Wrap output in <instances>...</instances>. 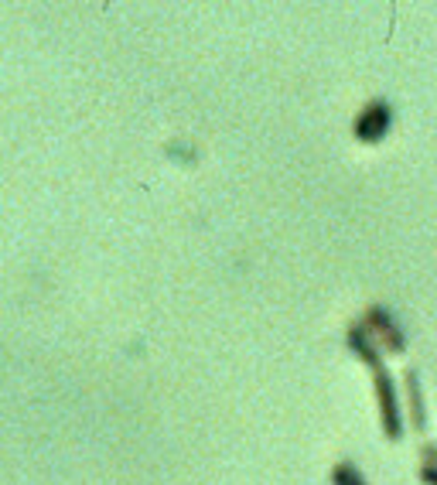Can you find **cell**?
Here are the masks:
<instances>
[{
	"label": "cell",
	"mask_w": 437,
	"mask_h": 485,
	"mask_svg": "<svg viewBox=\"0 0 437 485\" xmlns=\"http://www.w3.org/2000/svg\"><path fill=\"white\" fill-rule=\"evenodd\" d=\"M363 325H366L369 335L380 342L382 352H403V349H407V339H403L400 325L393 322V314L386 312V308H380V304L366 308V314H363Z\"/></svg>",
	"instance_id": "obj_2"
},
{
	"label": "cell",
	"mask_w": 437,
	"mask_h": 485,
	"mask_svg": "<svg viewBox=\"0 0 437 485\" xmlns=\"http://www.w3.org/2000/svg\"><path fill=\"white\" fill-rule=\"evenodd\" d=\"M407 397H410V414H413V428H423V403H421V383L417 372H407Z\"/></svg>",
	"instance_id": "obj_6"
},
{
	"label": "cell",
	"mask_w": 437,
	"mask_h": 485,
	"mask_svg": "<svg viewBox=\"0 0 437 485\" xmlns=\"http://www.w3.org/2000/svg\"><path fill=\"white\" fill-rule=\"evenodd\" d=\"M390 124H393V110H390V103H386V100L366 103V106H363V114L355 116V124H353L355 141L380 144L382 137H386Z\"/></svg>",
	"instance_id": "obj_3"
},
{
	"label": "cell",
	"mask_w": 437,
	"mask_h": 485,
	"mask_svg": "<svg viewBox=\"0 0 437 485\" xmlns=\"http://www.w3.org/2000/svg\"><path fill=\"white\" fill-rule=\"evenodd\" d=\"M372 390H376V403H380V424L382 434L390 441H400L403 438V414H400V393H396V383L386 366H376L372 370Z\"/></svg>",
	"instance_id": "obj_1"
},
{
	"label": "cell",
	"mask_w": 437,
	"mask_h": 485,
	"mask_svg": "<svg viewBox=\"0 0 437 485\" xmlns=\"http://www.w3.org/2000/svg\"><path fill=\"white\" fill-rule=\"evenodd\" d=\"M421 482L423 485H437V465L423 461V465H421Z\"/></svg>",
	"instance_id": "obj_7"
},
{
	"label": "cell",
	"mask_w": 437,
	"mask_h": 485,
	"mask_svg": "<svg viewBox=\"0 0 437 485\" xmlns=\"http://www.w3.org/2000/svg\"><path fill=\"white\" fill-rule=\"evenodd\" d=\"M345 342H349V349H353V356H355V359H363L369 370L382 366V349H380V342H376V339L369 335L363 322H355L353 329L345 332Z\"/></svg>",
	"instance_id": "obj_4"
},
{
	"label": "cell",
	"mask_w": 437,
	"mask_h": 485,
	"mask_svg": "<svg viewBox=\"0 0 437 485\" xmlns=\"http://www.w3.org/2000/svg\"><path fill=\"white\" fill-rule=\"evenodd\" d=\"M332 485H369V482L353 461H339V465L332 469Z\"/></svg>",
	"instance_id": "obj_5"
}]
</instances>
